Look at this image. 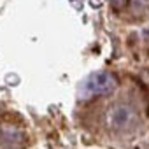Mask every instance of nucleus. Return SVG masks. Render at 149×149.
<instances>
[{
    "label": "nucleus",
    "instance_id": "obj_1",
    "mask_svg": "<svg viewBox=\"0 0 149 149\" xmlns=\"http://www.w3.org/2000/svg\"><path fill=\"white\" fill-rule=\"evenodd\" d=\"M118 77L112 72H95L86 81V91L91 95H111L118 90Z\"/></svg>",
    "mask_w": 149,
    "mask_h": 149
},
{
    "label": "nucleus",
    "instance_id": "obj_2",
    "mask_svg": "<svg viewBox=\"0 0 149 149\" xmlns=\"http://www.w3.org/2000/svg\"><path fill=\"white\" fill-rule=\"evenodd\" d=\"M135 121H137V116H135L133 109L128 105H118V107L111 109L107 114V125L116 132H125V130L132 128L135 125Z\"/></svg>",
    "mask_w": 149,
    "mask_h": 149
},
{
    "label": "nucleus",
    "instance_id": "obj_3",
    "mask_svg": "<svg viewBox=\"0 0 149 149\" xmlns=\"http://www.w3.org/2000/svg\"><path fill=\"white\" fill-rule=\"evenodd\" d=\"M126 4H128V0H111V6L116 11H121L123 7H126Z\"/></svg>",
    "mask_w": 149,
    "mask_h": 149
},
{
    "label": "nucleus",
    "instance_id": "obj_4",
    "mask_svg": "<svg viewBox=\"0 0 149 149\" xmlns=\"http://www.w3.org/2000/svg\"><path fill=\"white\" fill-rule=\"evenodd\" d=\"M135 2H142V0H135Z\"/></svg>",
    "mask_w": 149,
    "mask_h": 149
}]
</instances>
